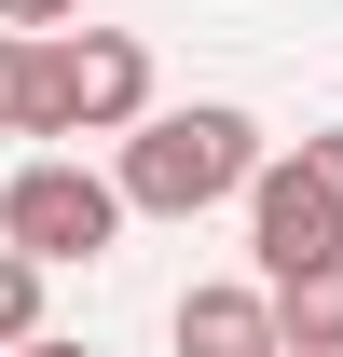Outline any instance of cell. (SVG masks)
Segmentation results:
<instances>
[{"label": "cell", "mask_w": 343, "mask_h": 357, "mask_svg": "<svg viewBox=\"0 0 343 357\" xmlns=\"http://www.w3.org/2000/svg\"><path fill=\"white\" fill-rule=\"evenodd\" d=\"M261 165H275V151H261L247 110H234V96H192V110H151V124L124 137V165H110V178H124L137 220H206V206H234Z\"/></svg>", "instance_id": "cell-1"}, {"label": "cell", "mask_w": 343, "mask_h": 357, "mask_svg": "<svg viewBox=\"0 0 343 357\" xmlns=\"http://www.w3.org/2000/svg\"><path fill=\"white\" fill-rule=\"evenodd\" d=\"M124 178L69 165V151H28V165L0 178V248H28V261H110L124 248Z\"/></svg>", "instance_id": "cell-2"}, {"label": "cell", "mask_w": 343, "mask_h": 357, "mask_svg": "<svg viewBox=\"0 0 343 357\" xmlns=\"http://www.w3.org/2000/svg\"><path fill=\"white\" fill-rule=\"evenodd\" d=\"M165 110L137 28H55V137H137Z\"/></svg>", "instance_id": "cell-3"}, {"label": "cell", "mask_w": 343, "mask_h": 357, "mask_svg": "<svg viewBox=\"0 0 343 357\" xmlns=\"http://www.w3.org/2000/svg\"><path fill=\"white\" fill-rule=\"evenodd\" d=\"M247 261H261V289H302V275L343 261V192L302 165V151H275V165L247 178Z\"/></svg>", "instance_id": "cell-4"}, {"label": "cell", "mask_w": 343, "mask_h": 357, "mask_svg": "<svg viewBox=\"0 0 343 357\" xmlns=\"http://www.w3.org/2000/svg\"><path fill=\"white\" fill-rule=\"evenodd\" d=\"M178 357H289V316L261 275H206V289H178Z\"/></svg>", "instance_id": "cell-5"}, {"label": "cell", "mask_w": 343, "mask_h": 357, "mask_svg": "<svg viewBox=\"0 0 343 357\" xmlns=\"http://www.w3.org/2000/svg\"><path fill=\"white\" fill-rule=\"evenodd\" d=\"M0 137H55V42L0 28Z\"/></svg>", "instance_id": "cell-6"}, {"label": "cell", "mask_w": 343, "mask_h": 357, "mask_svg": "<svg viewBox=\"0 0 343 357\" xmlns=\"http://www.w3.org/2000/svg\"><path fill=\"white\" fill-rule=\"evenodd\" d=\"M275 316H289V357H343V261L302 275V289H275Z\"/></svg>", "instance_id": "cell-7"}, {"label": "cell", "mask_w": 343, "mask_h": 357, "mask_svg": "<svg viewBox=\"0 0 343 357\" xmlns=\"http://www.w3.org/2000/svg\"><path fill=\"white\" fill-rule=\"evenodd\" d=\"M42 275H55V261L0 248V357H14V344H42Z\"/></svg>", "instance_id": "cell-8"}, {"label": "cell", "mask_w": 343, "mask_h": 357, "mask_svg": "<svg viewBox=\"0 0 343 357\" xmlns=\"http://www.w3.org/2000/svg\"><path fill=\"white\" fill-rule=\"evenodd\" d=\"M0 28H28V42H55V28H83V0H0Z\"/></svg>", "instance_id": "cell-9"}, {"label": "cell", "mask_w": 343, "mask_h": 357, "mask_svg": "<svg viewBox=\"0 0 343 357\" xmlns=\"http://www.w3.org/2000/svg\"><path fill=\"white\" fill-rule=\"evenodd\" d=\"M302 165H316V178L343 192V124H316V137H302Z\"/></svg>", "instance_id": "cell-10"}, {"label": "cell", "mask_w": 343, "mask_h": 357, "mask_svg": "<svg viewBox=\"0 0 343 357\" xmlns=\"http://www.w3.org/2000/svg\"><path fill=\"white\" fill-rule=\"evenodd\" d=\"M14 357H83V344H55V330H42V344H14Z\"/></svg>", "instance_id": "cell-11"}]
</instances>
